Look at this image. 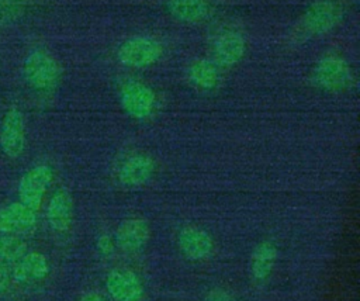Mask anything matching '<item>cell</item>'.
I'll return each instance as SVG.
<instances>
[{
    "instance_id": "cell-1",
    "label": "cell",
    "mask_w": 360,
    "mask_h": 301,
    "mask_svg": "<svg viewBox=\"0 0 360 301\" xmlns=\"http://www.w3.org/2000/svg\"><path fill=\"white\" fill-rule=\"evenodd\" d=\"M21 73L28 87L39 93H48L59 84L62 65L51 52L37 48L24 58Z\"/></svg>"
},
{
    "instance_id": "cell-2",
    "label": "cell",
    "mask_w": 360,
    "mask_h": 301,
    "mask_svg": "<svg viewBox=\"0 0 360 301\" xmlns=\"http://www.w3.org/2000/svg\"><path fill=\"white\" fill-rule=\"evenodd\" d=\"M311 77L318 89L329 93H339L352 86L353 69L343 56L328 53L314 65Z\"/></svg>"
},
{
    "instance_id": "cell-3",
    "label": "cell",
    "mask_w": 360,
    "mask_h": 301,
    "mask_svg": "<svg viewBox=\"0 0 360 301\" xmlns=\"http://www.w3.org/2000/svg\"><path fill=\"white\" fill-rule=\"evenodd\" d=\"M346 13L342 0H316L304 11L300 25L309 37H319L336 28Z\"/></svg>"
},
{
    "instance_id": "cell-4",
    "label": "cell",
    "mask_w": 360,
    "mask_h": 301,
    "mask_svg": "<svg viewBox=\"0 0 360 301\" xmlns=\"http://www.w3.org/2000/svg\"><path fill=\"white\" fill-rule=\"evenodd\" d=\"M163 55L162 44L149 35H134L124 39L117 49V59L131 69H145L155 65Z\"/></svg>"
},
{
    "instance_id": "cell-5",
    "label": "cell",
    "mask_w": 360,
    "mask_h": 301,
    "mask_svg": "<svg viewBox=\"0 0 360 301\" xmlns=\"http://www.w3.org/2000/svg\"><path fill=\"white\" fill-rule=\"evenodd\" d=\"M53 180V169L46 163H39L28 169L18 180V201L38 211L44 197Z\"/></svg>"
},
{
    "instance_id": "cell-6",
    "label": "cell",
    "mask_w": 360,
    "mask_h": 301,
    "mask_svg": "<svg viewBox=\"0 0 360 301\" xmlns=\"http://www.w3.org/2000/svg\"><path fill=\"white\" fill-rule=\"evenodd\" d=\"M120 104L122 110L135 120L149 118L156 107V94L145 83L139 80H127L121 84Z\"/></svg>"
},
{
    "instance_id": "cell-7",
    "label": "cell",
    "mask_w": 360,
    "mask_h": 301,
    "mask_svg": "<svg viewBox=\"0 0 360 301\" xmlns=\"http://www.w3.org/2000/svg\"><path fill=\"white\" fill-rule=\"evenodd\" d=\"M27 145L25 121L20 108L10 107L0 122V150L8 159H18Z\"/></svg>"
},
{
    "instance_id": "cell-8",
    "label": "cell",
    "mask_w": 360,
    "mask_h": 301,
    "mask_svg": "<svg viewBox=\"0 0 360 301\" xmlns=\"http://www.w3.org/2000/svg\"><path fill=\"white\" fill-rule=\"evenodd\" d=\"M155 160L142 152L125 156L115 169V177L125 187H139L146 184L155 174Z\"/></svg>"
},
{
    "instance_id": "cell-9",
    "label": "cell",
    "mask_w": 360,
    "mask_h": 301,
    "mask_svg": "<svg viewBox=\"0 0 360 301\" xmlns=\"http://www.w3.org/2000/svg\"><path fill=\"white\" fill-rule=\"evenodd\" d=\"M246 53V39L236 30H225L219 32L212 42L214 62L219 68H231L238 65Z\"/></svg>"
},
{
    "instance_id": "cell-10",
    "label": "cell",
    "mask_w": 360,
    "mask_h": 301,
    "mask_svg": "<svg viewBox=\"0 0 360 301\" xmlns=\"http://www.w3.org/2000/svg\"><path fill=\"white\" fill-rule=\"evenodd\" d=\"M37 221V211L21 201H13L0 208V232L3 233H28L35 228Z\"/></svg>"
},
{
    "instance_id": "cell-11",
    "label": "cell",
    "mask_w": 360,
    "mask_h": 301,
    "mask_svg": "<svg viewBox=\"0 0 360 301\" xmlns=\"http://www.w3.org/2000/svg\"><path fill=\"white\" fill-rule=\"evenodd\" d=\"M105 288L115 301H141L143 286L138 276L127 269H115L107 274Z\"/></svg>"
},
{
    "instance_id": "cell-12",
    "label": "cell",
    "mask_w": 360,
    "mask_h": 301,
    "mask_svg": "<svg viewBox=\"0 0 360 301\" xmlns=\"http://www.w3.org/2000/svg\"><path fill=\"white\" fill-rule=\"evenodd\" d=\"M177 246L184 257L190 260H202L211 255L214 242L208 232L198 226L188 225L179 231Z\"/></svg>"
},
{
    "instance_id": "cell-13",
    "label": "cell",
    "mask_w": 360,
    "mask_h": 301,
    "mask_svg": "<svg viewBox=\"0 0 360 301\" xmlns=\"http://www.w3.org/2000/svg\"><path fill=\"white\" fill-rule=\"evenodd\" d=\"M46 221L53 232L69 231L73 221V198L65 188H58L46 205Z\"/></svg>"
},
{
    "instance_id": "cell-14",
    "label": "cell",
    "mask_w": 360,
    "mask_h": 301,
    "mask_svg": "<svg viewBox=\"0 0 360 301\" xmlns=\"http://www.w3.org/2000/svg\"><path fill=\"white\" fill-rule=\"evenodd\" d=\"M150 228L142 218H128L115 231V243L125 252H138L149 241Z\"/></svg>"
},
{
    "instance_id": "cell-15",
    "label": "cell",
    "mask_w": 360,
    "mask_h": 301,
    "mask_svg": "<svg viewBox=\"0 0 360 301\" xmlns=\"http://www.w3.org/2000/svg\"><path fill=\"white\" fill-rule=\"evenodd\" d=\"M51 266L45 255L39 252H27L15 262L11 278L18 284H31L44 280L49 274Z\"/></svg>"
},
{
    "instance_id": "cell-16",
    "label": "cell",
    "mask_w": 360,
    "mask_h": 301,
    "mask_svg": "<svg viewBox=\"0 0 360 301\" xmlns=\"http://www.w3.org/2000/svg\"><path fill=\"white\" fill-rule=\"evenodd\" d=\"M165 7L174 20L187 24L200 23L211 13L208 0H166Z\"/></svg>"
},
{
    "instance_id": "cell-17",
    "label": "cell",
    "mask_w": 360,
    "mask_h": 301,
    "mask_svg": "<svg viewBox=\"0 0 360 301\" xmlns=\"http://www.w3.org/2000/svg\"><path fill=\"white\" fill-rule=\"evenodd\" d=\"M188 82L200 90H212L221 80L219 66L211 59H195L187 69Z\"/></svg>"
},
{
    "instance_id": "cell-18",
    "label": "cell",
    "mask_w": 360,
    "mask_h": 301,
    "mask_svg": "<svg viewBox=\"0 0 360 301\" xmlns=\"http://www.w3.org/2000/svg\"><path fill=\"white\" fill-rule=\"evenodd\" d=\"M277 259V248L273 242H260L250 257V274L256 281H264L273 271Z\"/></svg>"
},
{
    "instance_id": "cell-19",
    "label": "cell",
    "mask_w": 360,
    "mask_h": 301,
    "mask_svg": "<svg viewBox=\"0 0 360 301\" xmlns=\"http://www.w3.org/2000/svg\"><path fill=\"white\" fill-rule=\"evenodd\" d=\"M28 252L25 242L18 235H0V260L4 263H15Z\"/></svg>"
},
{
    "instance_id": "cell-20",
    "label": "cell",
    "mask_w": 360,
    "mask_h": 301,
    "mask_svg": "<svg viewBox=\"0 0 360 301\" xmlns=\"http://www.w3.org/2000/svg\"><path fill=\"white\" fill-rule=\"evenodd\" d=\"M205 301H235V298L225 290L214 288L207 294Z\"/></svg>"
},
{
    "instance_id": "cell-21",
    "label": "cell",
    "mask_w": 360,
    "mask_h": 301,
    "mask_svg": "<svg viewBox=\"0 0 360 301\" xmlns=\"http://www.w3.org/2000/svg\"><path fill=\"white\" fill-rule=\"evenodd\" d=\"M10 281H11V274H10L6 263L0 260V295L7 291Z\"/></svg>"
},
{
    "instance_id": "cell-22",
    "label": "cell",
    "mask_w": 360,
    "mask_h": 301,
    "mask_svg": "<svg viewBox=\"0 0 360 301\" xmlns=\"http://www.w3.org/2000/svg\"><path fill=\"white\" fill-rule=\"evenodd\" d=\"M97 246H98V249H100L101 252L107 253V252H110V250L112 249V242H111L110 236H107V235H103V236H100V238H98Z\"/></svg>"
},
{
    "instance_id": "cell-23",
    "label": "cell",
    "mask_w": 360,
    "mask_h": 301,
    "mask_svg": "<svg viewBox=\"0 0 360 301\" xmlns=\"http://www.w3.org/2000/svg\"><path fill=\"white\" fill-rule=\"evenodd\" d=\"M79 301H105V300L101 295L96 294V293H89V294L82 295Z\"/></svg>"
},
{
    "instance_id": "cell-24",
    "label": "cell",
    "mask_w": 360,
    "mask_h": 301,
    "mask_svg": "<svg viewBox=\"0 0 360 301\" xmlns=\"http://www.w3.org/2000/svg\"><path fill=\"white\" fill-rule=\"evenodd\" d=\"M22 0H0V7H8V6H15L21 3Z\"/></svg>"
}]
</instances>
